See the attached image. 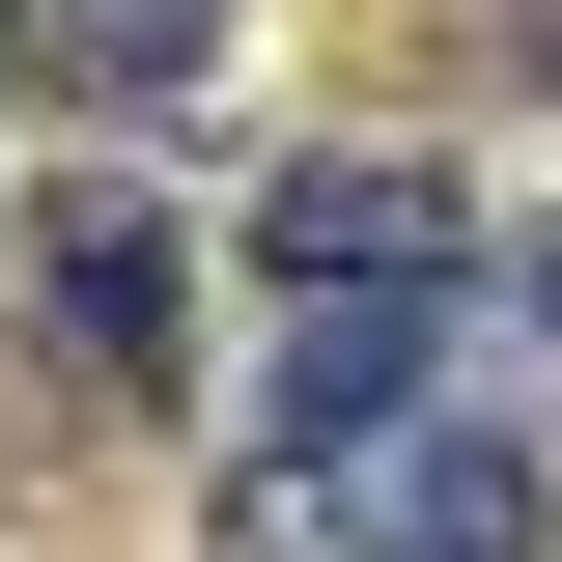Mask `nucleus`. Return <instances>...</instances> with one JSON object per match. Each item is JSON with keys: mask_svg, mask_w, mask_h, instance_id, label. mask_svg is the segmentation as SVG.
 <instances>
[{"mask_svg": "<svg viewBox=\"0 0 562 562\" xmlns=\"http://www.w3.org/2000/svg\"><path fill=\"white\" fill-rule=\"evenodd\" d=\"M254 450H281V422H254ZM338 506H366V562H535V366L450 310V366L338 450Z\"/></svg>", "mask_w": 562, "mask_h": 562, "instance_id": "1", "label": "nucleus"}, {"mask_svg": "<svg viewBox=\"0 0 562 562\" xmlns=\"http://www.w3.org/2000/svg\"><path fill=\"white\" fill-rule=\"evenodd\" d=\"M254 281H479V198H450L422 140H310L254 198Z\"/></svg>", "mask_w": 562, "mask_h": 562, "instance_id": "2", "label": "nucleus"}, {"mask_svg": "<svg viewBox=\"0 0 562 562\" xmlns=\"http://www.w3.org/2000/svg\"><path fill=\"white\" fill-rule=\"evenodd\" d=\"M57 310L113 394H169V338H198V281H169V198H57Z\"/></svg>", "mask_w": 562, "mask_h": 562, "instance_id": "3", "label": "nucleus"}, {"mask_svg": "<svg viewBox=\"0 0 562 562\" xmlns=\"http://www.w3.org/2000/svg\"><path fill=\"white\" fill-rule=\"evenodd\" d=\"M29 29H57V57L113 85V113H140V85H198V57H225V0H29Z\"/></svg>", "mask_w": 562, "mask_h": 562, "instance_id": "4", "label": "nucleus"}, {"mask_svg": "<svg viewBox=\"0 0 562 562\" xmlns=\"http://www.w3.org/2000/svg\"><path fill=\"white\" fill-rule=\"evenodd\" d=\"M225 562H366V506H338V450H254V479H225Z\"/></svg>", "mask_w": 562, "mask_h": 562, "instance_id": "5", "label": "nucleus"}]
</instances>
